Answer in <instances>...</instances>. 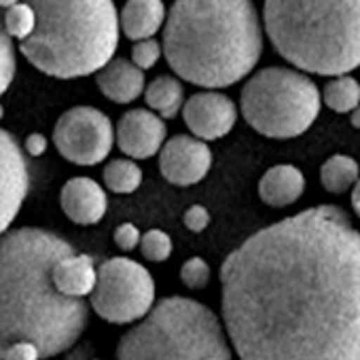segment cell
Segmentation results:
<instances>
[{
	"instance_id": "obj_33",
	"label": "cell",
	"mask_w": 360,
	"mask_h": 360,
	"mask_svg": "<svg viewBox=\"0 0 360 360\" xmlns=\"http://www.w3.org/2000/svg\"><path fill=\"white\" fill-rule=\"evenodd\" d=\"M349 123H352L354 129H360V104L349 112Z\"/></svg>"
},
{
	"instance_id": "obj_16",
	"label": "cell",
	"mask_w": 360,
	"mask_h": 360,
	"mask_svg": "<svg viewBox=\"0 0 360 360\" xmlns=\"http://www.w3.org/2000/svg\"><path fill=\"white\" fill-rule=\"evenodd\" d=\"M305 191V176L297 165L280 163L269 167L259 180V198L271 208L292 206Z\"/></svg>"
},
{
	"instance_id": "obj_18",
	"label": "cell",
	"mask_w": 360,
	"mask_h": 360,
	"mask_svg": "<svg viewBox=\"0 0 360 360\" xmlns=\"http://www.w3.org/2000/svg\"><path fill=\"white\" fill-rule=\"evenodd\" d=\"M96 280L98 269L89 255H68L53 267V282L68 297H89L96 288Z\"/></svg>"
},
{
	"instance_id": "obj_30",
	"label": "cell",
	"mask_w": 360,
	"mask_h": 360,
	"mask_svg": "<svg viewBox=\"0 0 360 360\" xmlns=\"http://www.w3.org/2000/svg\"><path fill=\"white\" fill-rule=\"evenodd\" d=\"M5 360H43V358H41V352H39V347L34 343L20 341V343L11 345Z\"/></svg>"
},
{
	"instance_id": "obj_2",
	"label": "cell",
	"mask_w": 360,
	"mask_h": 360,
	"mask_svg": "<svg viewBox=\"0 0 360 360\" xmlns=\"http://www.w3.org/2000/svg\"><path fill=\"white\" fill-rule=\"evenodd\" d=\"M68 255L72 244L41 227L0 236V360L20 341L34 343L43 360L58 356L85 330L87 303L53 282V267Z\"/></svg>"
},
{
	"instance_id": "obj_4",
	"label": "cell",
	"mask_w": 360,
	"mask_h": 360,
	"mask_svg": "<svg viewBox=\"0 0 360 360\" xmlns=\"http://www.w3.org/2000/svg\"><path fill=\"white\" fill-rule=\"evenodd\" d=\"M37 30L20 41V53L43 75L81 79L96 75L117 51L121 22L112 0H26Z\"/></svg>"
},
{
	"instance_id": "obj_7",
	"label": "cell",
	"mask_w": 360,
	"mask_h": 360,
	"mask_svg": "<svg viewBox=\"0 0 360 360\" xmlns=\"http://www.w3.org/2000/svg\"><path fill=\"white\" fill-rule=\"evenodd\" d=\"M322 91L299 68L269 66L242 87L240 110L261 136L288 140L305 134L320 115Z\"/></svg>"
},
{
	"instance_id": "obj_35",
	"label": "cell",
	"mask_w": 360,
	"mask_h": 360,
	"mask_svg": "<svg viewBox=\"0 0 360 360\" xmlns=\"http://www.w3.org/2000/svg\"><path fill=\"white\" fill-rule=\"evenodd\" d=\"M3 117H5V108H3V104H0V121H3Z\"/></svg>"
},
{
	"instance_id": "obj_31",
	"label": "cell",
	"mask_w": 360,
	"mask_h": 360,
	"mask_svg": "<svg viewBox=\"0 0 360 360\" xmlns=\"http://www.w3.org/2000/svg\"><path fill=\"white\" fill-rule=\"evenodd\" d=\"M47 146H49V140H47V136L45 134H30L28 138H26V142H24V148H26V153L30 155V157H41V155H45V150H47Z\"/></svg>"
},
{
	"instance_id": "obj_25",
	"label": "cell",
	"mask_w": 360,
	"mask_h": 360,
	"mask_svg": "<svg viewBox=\"0 0 360 360\" xmlns=\"http://www.w3.org/2000/svg\"><path fill=\"white\" fill-rule=\"evenodd\" d=\"M140 252L146 261L150 263H163L172 255V240L165 231L161 229H150L142 233L140 240Z\"/></svg>"
},
{
	"instance_id": "obj_1",
	"label": "cell",
	"mask_w": 360,
	"mask_h": 360,
	"mask_svg": "<svg viewBox=\"0 0 360 360\" xmlns=\"http://www.w3.org/2000/svg\"><path fill=\"white\" fill-rule=\"evenodd\" d=\"M223 324L240 360H360V231L345 210H301L221 265Z\"/></svg>"
},
{
	"instance_id": "obj_5",
	"label": "cell",
	"mask_w": 360,
	"mask_h": 360,
	"mask_svg": "<svg viewBox=\"0 0 360 360\" xmlns=\"http://www.w3.org/2000/svg\"><path fill=\"white\" fill-rule=\"evenodd\" d=\"M263 28L299 70L337 77L360 66V0H265Z\"/></svg>"
},
{
	"instance_id": "obj_21",
	"label": "cell",
	"mask_w": 360,
	"mask_h": 360,
	"mask_svg": "<svg viewBox=\"0 0 360 360\" xmlns=\"http://www.w3.org/2000/svg\"><path fill=\"white\" fill-rule=\"evenodd\" d=\"M104 187L117 195H129L142 185V169L131 157H119L104 165Z\"/></svg>"
},
{
	"instance_id": "obj_6",
	"label": "cell",
	"mask_w": 360,
	"mask_h": 360,
	"mask_svg": "<svg viewBox=\"0 0 360 360\" xmlns=\"http://www.w3.org/2000/svg\"><path fill=\"white\" fill-rule=\"evenodd\" d=\"M119 360H231L219 316L187 297H165L117 345Z\"/></svg>"
},
{
	"instance_id": "obj_10",
	"label": "cell",
	"mask_w": 360,
	"mask_h": 360,
	"mask_svg": "<svg viewBox=\"0 0 360 360\" xmlns=\"http://www.w3.org/2000/svg\"><path fill=\"white\" fill-rule=\"evenodd\" d=\"M212 167V150L198 136L176 134L159 150V172L169 185L191 187L208 176Z\"/></svg>"
},
{
	"instance_id": "obj_12",
	"label": "cell",
	"mask_w": 360,
	"mask_h": 360,
	"mask_svg": "<svg viewBox=\"0 0 360 360\" xmlns=\"http://www.w3.org/2000/svg\"><path fill=\"white\" fill-rule=\"evenodd\" d=\"M183 119L193 136L212 142L233 129L238 121V106L223 91L206 89L189 96L183 106Z\"/></svg>"
},
{
	"instance_id": "obj_32",
	"label": "cell",
	"mask_w": 360,
	"mask_h": 360,
	"mask_svg": "<svg viewBox=\"0 0 360 360\" xmlns=\"http://www.w3.org/2000/svg\"><path fill=\"white\" fill-rule=\"evenodd\" d=\"M352 206H354V212H356V217L360 219V178H358L356 187L352 189Z\"/></svg>"
},
{
	"instance_id": "obj_29",
	"label": "cell",
	"mask_w": 360,
	"mask_h": 360,
	"mask_svg": "<svg viewBox=\"0 0 360 360\" xmlns=\"http://www.w3.org/2000/svg\"><path fill=\"white\" fill-rule=\"evenodd\" d=\"M185 227L189 229V231H193V233H202V231H206L208 229V225H210V212L204 208V206H200V204H195V206H191L187 212H185Z\"/></svg>"
},
{
	"instance_id": "obj_27",
	"label": "cell",
	"mask_w": 360,
	"mask_h": 360,
	"mask_svg": "<svg viewBox=\"0 0 360 360\" xmlns=\"http://www.w3.org/2000/svg\"><path fill=\"white\" fill-rule=\"evenodd\" d=\"M163 56V45L159 41H155V37L150 39H142V41H136L134 43V49H131V62L136 66H140L142 70H148L153 68L159 58Z\"/></svg>"
},
{
	"instance_id": "obj_23",
	"label": "cell",
	"mask_w": 360,
	"mask_h": 360,
	"mask_svg": "<svg viewBox=\"0 0 360 360\" xmlns=\"http://www.w3.org/2000/svg\"><path fill=\"white\" fill-rule=\"evenodd\" d=\"M3 24H5V28H7L11 39L24 41V39H28L37 30V11H34V7L30 3L22 0V3L5 9Z\"/></svg>"
},
{
	"instance_id": "obj_3",
	"label": "cell",
	"mask_w": 360,
	"mask_h": 360,
	"mask_svg": "<svg viewBox=\"0 0 360 360\" xmlns=\"http://www.w3.org/2000/svg\"><path fill=\"white\" fill-rule=\"evenodd\" d=\"M263 30L252 0H174L163 26V58L187 83L229 87L261 60Z\"/></svg>"
},
{
	"instance_id": "obj_34",
	"label": "cell",
	"mask_w": 360,
	"mask_h": 360,
	"mask_svg": "<svg viewBox=\"0 0 360 360\" xmlns=\"http://www.w3.org/2000/svg\"><path fill=\"white\" fill-rule=\"evenodd\" d=\"M18 3H22V0H0V9H9Z\"/></svg>"
},
{
	"instance_id": "obj_8",
	"label": "cell",
	"mask_w": 360,
	"mask_h": 360,
	"mask_svg": "<svg viewBox=\"0 0 360 360\" xmlns=\"http://www.w3.org/2000/svg\"><path fill=\"white\" fill-rule=\"evenodd\" d=\"M89 303L106 322H136L155 305V282L140 263L115 257L98 267V280L89 295Z\"/></svg>"
},
{
	"instance_id": "obj_9",
	"label": "cell",
	"mask_w": 360,
	"mask_h": 360,
	"mask_svg": "<svg viewBox=\"0 0 360 360\" xmlns=\"http://www.w3.org/2000/svg\"><path fill=\"white\" fill-rule=\"evenodd\" d=\"M117 142L112 121L96 106L68 108L53 127L58 153L75 165L102 163Z\"/></svg>"
},
{
	"instance_id": "obj_13",
	"label": "cell",
	"mask_w": 360,
	"mask_h": 360,
	"mask_svg": "<svg viewBox=\"0 0 360 360\" xmlns=\"http://www.w3.org/2000/svg\"><path fill=\"white\" fill-rule=\"evenodd\" d=\"M117 146L123 155L131 159H150L161 150L167 138L165 119L150 108H131L127 110L117 127Z\"/></svg>"
},
{
	"instance_id": "obj_15",
	"label": "cell",
	"mask_w": 360,
	"mask_h": 360,
	"mask_svg": "<svg viewBox=\"0 0 360 360\" xmlns=\"http://www.w3.org/2000/svg\"><path fill=\"white\" fill-rule=\"evenodd\" d=\"M96 85L104 98L117 104H129L138 100L146 89L144 70L131 60L112 58L96 72Z\"/></svg>"
},
{
	"instance_id": "obj_24",
	"label": "cell",
	"mask_w": 360,
	"mask_h": 360,
	"mask_svg": "<svg viewBox=\"0 0 360 360\" xmlns=\"http://www.w3.org/2000/svg\"><path fill=\"white\" fill-rule=\"evenodd\" d=\"M15 68H18L15 45H13V39L9 37L3 20H0V96L11 87V83L15 79Z\"/></svg>"
},
{
	"instance_id": "obj_19",
	"label": "cell",
	"mask_w": 360,
	"mask_h": 360,
	"mask_svg": "<svg viewBox=\"0 0 360 360\" xmlns=\"http://www.w3.org/2000/svg\"><path fill=\"white\" fill-rule=\"evenodd\" d=\"M144 102L150 110H155L165 121L174 119L180 110H183V106L187 102L185 85H183V81L172 75L155 77L144 89Z\"/></svg>"
},
{
	"instance_id": "obj_26",
	"label": "cell",
	"mask_w": 360,
	"mask_h": 360,
	"mask_svg": "<svg viewBox=\"0 0 360 360\" xmlns=\"http://www.w3.org/2000/svg\"><path fill=\"white\" fill-rule=\"evenodd\" d=\"M180 280L187 288H193V290H200L204 288L208 282H210V267L204 259L200 257H193L189 261L183 263L180 267Z\"/></svg>"
},
{
	"instance_id": "obj_20",
	"label": "cell",
	"mask_w": 360,
	"mask_h": 360,
	"mask_svg": "<svg viewBox=\"0 0 360 360\" xmlns=\"http://www.w3.org/2000/svg\"><path fill=\"white\" fill-rule=\"evenodd\" d=\"M358 178H360V165L349 155H330L320 165V183L333 195H341L354 189Z\"/></svg>"
},
{
	"instance_id": "obj_28",
	"label": "cell",
	"mask_w": 360,
	"mask_h": 360,
	"mask_svg": "<svg viewBox=\"0 0 360 360\" xmlns=\"http://www.w3.org/2000/svg\"><path fill=\"white\" fill-rule=\"evenodd\" d=\"M140 240H142V233H140L138 227L131 225V223H123V225H119V227L115 229V244H117L121 250H125V252L138 248V246H140Z\"/></svg>"
},
{
	"instance_id": "obj_22",
	"label": "cell",
	"mask_w": 360,
	"mask_h": 360,
	"mask_svg": "<svg viewBox=\"0 0 360 360\" xmlns=\"http://www.w3.org/2000/svg\"><path fill=\"white\" fill-rule=\"evenodd\" d=\"M322 104L333 112H352L360 104V83L349 75L333 77L322 89Z\"/></svg>"
},
{
	"instance_id": "obj_14",
	"label": "cell",
	"mask_w": 360,
	"mask_h": 360,
	"mask_svg": "<svg viewBox=\"0 0 360 360\" xmlns=\"http://www.w3.org/2000/svg\"><path fill=\"white\" fill-rule=\"evenodd\" d=\"M60 206L62 212L77 225H96L104 219L108 208V198L102 185L94 178L75 176L60 191Z\"/></svg>"
},
{
	"instance_id": "obj_17",
	"label": "cell",
	"mask_w": 360,
	"mask_h": 360,
	"mask_svg": "<svg viewBox=\"0 0 360 360\" xmlns=\"http://www.w3.org/2000/svg\"><path fill=\"white\" fill-rule=\"evenodd\" d=\"M167 20L163 0H127L121 9V32L129 41H142L155 37Z\"/></svg>"
},
{
	"instance_id": "obj_11",
	"label": "cell",
	"mask_w": 360,
	"mask_h": 360,
	"mask_svg": "<svg viewBox=\"0 0 360 360\" xmlns=\"http://www.w3.org/2000/svg\"><path fill=\"white\" fill-rule=\"evenodd\" d=\"M30 191V167L20 142L0 127V236L18 219Z\"/></svg>"
}]
</instances>
